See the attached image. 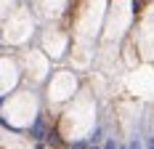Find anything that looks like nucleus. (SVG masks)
Segmentation results:
<instances>
[{
    "instance_id": "obj_5",
    "label": "nucleus",
    "mask_w": 154,
    "mask_h": 149,
    "mask_svg": "<svg viewBox=\"0 0 154 149\" xmlns=\"http://www.w3.org/2000/svg\"><path fill=\"white\" fill-rule=\"evenodd\" d=\"M146 149H154V136H146Z\"/></svg>"
},
{
    "instance_id": "obj_1",
    "label": "nucleus",
    "mask_w": 154,
    "mask_h": 149,
    "mask_svg": "<svg viewBox=\"0 0 154 149\" xmlns=\"http://www.w3.org/2000/svg\"><path fill=\"white\" fill-rule=\"evenodd\" d=\"M29 138H48V125L43 117L35 120V125L29 128Z\"/></svg>"
},
{
    "instance_id": "obj_2",
    "label": "nucleus",
    "mask_w": 154,
    "mask_h": 149,
    "mask_svg": "<svg viewBox=\"0 0 154 149\" xmlns=\"http://www.w3.org/2000/svg\"><path fill=\"white\" fill-rule=\"evenodd\" d=\"M88 141H91L93 147H96V144L101 141V125H96V128H93V133H91V138H88Z\"/></svg>"
},
{
    "instance_id": "obj_4",
    "label": "nucleus",
    "mask_w": 154,
    "mask_h": 149,
    "mask_svg": "<svg viewBox=\"0 0 154 149\" xmlns=\"http://www.w3.org/2000/svg\"><path fill=\"white\" fill-rule=\"evenodd\" d=\"M130 149H141V138H133L130 141Z\"/></svg>"
},
{
    "instance_id": "obj_3",
    "label": "nucleus",
    "mask_w": 154,
    "mask_h": 149,
    "mask_svg": "<svg viewBox=\"0 0 154 149\" xmlns=\"http://www.w3.org/2000/svg\"><path fill=\"white\" fill-rule=\"evenodd\" d=\"M104 149H120V147H117L114 138H106V141H104Z\"/></svg>"
},
{
    "instance_id": "obj_6",
    "label": "nucleus",
    "mask_w": 154,
    "mask_h": 149,
    "mask_svg": "<svg viewBox=\"0 0 154 149\" xmlns=\"http://www.w3.org/2000/svg\"><path fill=\"white\" fill-rule=\"evenodd\" d=\"M120 149H130V147H120Z\"/></svg>"
}]
</instances>
